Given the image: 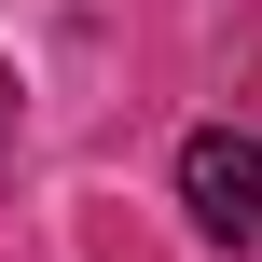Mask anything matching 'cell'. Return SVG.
I'll list each match as a JSON object with an SVG mask.
<instances>
[{
    "mask_svg": "<svg viewBox=\"0 0 262 262\" xmlns=\"http://www.w3.org/2000/svg\"><path fill=\"white\" fill-rule=\"evenodd\" d=\"M180 207H193V235L262 249V138H235V124H193V138H180Z\"/></svg>",
    "mask_w": 262,
    "mask_h": 262,
    "instance_id": "6da1fadb",
    "label": "cell"
}]
</instances>
